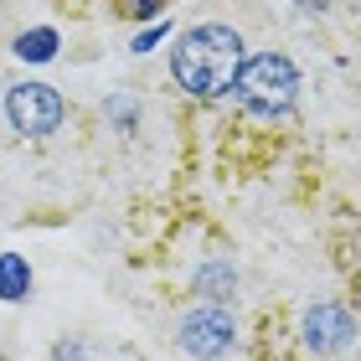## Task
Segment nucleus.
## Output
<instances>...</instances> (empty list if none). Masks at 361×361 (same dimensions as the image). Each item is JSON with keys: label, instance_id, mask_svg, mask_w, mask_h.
<instances>
[{"label": "nucleus", "instance_id": "nucleus-5", "mask_svg": "<svg viewBox=\"0 0 361 361\" xmlns=\"http://www.w3.org/2000/svg\"><path fill=\"white\" fill-rule=\"evenodd\" d=\"M305 346L315 351V356H346L356 346V320L346 315L341 305H315V310H305Z\"/></svg>", "mask_w": 361, "mask_h": 361}, {"label": "nucleus", "instance_id": "nucleus-4", "mask_svg": "<svg viewBox=\"0 0 361 361\" xmlns=\"http://www.w3.org/2000/svg\"><path fill=\"white\" fill-rule=\"evenodd\" d=\"M6 114H11V124L21 129V135H52L62 124V98L47 83H21V88L6 93Z\"/></svg>", "mask_w": 361, "mask_h": 361}, {"label": "nucleus", "instance_id": "nucleus-6", "mask_svg": "<svg viewBox=\"0 0 361 361\" xmlns=\"http://www.w3.org/2000/svg\"><path fill=\"white\" fill-rule=\"evenodd\" d=\"M26 294H31V269H26V258L0 253V300H26Z\"/></svg>", "mask_w": 361, "mask_h": 361}, {"label": "nucleus", "instance_id": "nucleus-3", "mask_svg": "<svg viewBox=\"0 0 361 361\" xmlns=\"http://www.w3.org/2000/svg\"><path fill=\"white\" fill-rule=\"evenodd\" d=\"M233 341H238V325L217 305L191 310V315L180 320V346H186L191 356H202V361H222L227 351H233Z\"/></svg>", "mask_w": 361, "mask_h": 361}, {"label": "nucleus", "instance_id": "nucleus-9", "mask_svg": "<svg viewBox=\"0 0 361 361\" xmlns=\"http://www.w3.org/2000/svg\"><path fill=\"white\" fill-rule=\"evenodd\" d=\"M129 16H155V0H119Z\"/></svg>", "mask_w": 361, "mask_h": 361}, {"label": "nucleus", "instance_id": "nucleus-7", "mask_svg": "<svg viewBox=\"0 0 361 361\" xmlns=\"http://www.w3.org/2000/svg\"><path fill=\"white\" fill-rule=\"evenodd\" d=\"M57 52V31L52 26H37V31H21V37H16V57L21 62H47Z\"/></svg>", "mask_w": 361, "mask_h": 361}, {"label": "nucleus", "instance_id": "nucleus-11", "mask_svg": "<svg viewBox=\"0 0 361 361\" xmlns=\"http://www.w3.org/2000/svg\"><path fill=\"white\" fill-rule=\"evenodd\" d=\"M325 6H331V0H300V11H310V16H320Z\"/></svg>", "mask_w": 361, "mask_h": 361}, {"label": "nucleus", "instance_id": "nucleus-1", "mask_svg": "<svg viewBox=\"0 0 361 361\" xmlns=\"http://www.w3.org/2000/svg\"><path fill=\"white\" fill-rule=\"evenodd\" d=\"M171 73L191 98H217L243 73V37L233 26H196V31L180 37L176 57H171Z\"/></svg>", "mask_w": 361, "mask_h": 361}, {"label": "nucleus", "instance_id": "nucleus-10", "mask_svg": "<svg viewBox=\"0 0 361 361\" xmlns=\"http://www.w3.org/2000/svg\"><path fill=\"white\" fill-rule=\"evenodd\" d=\"M160 37H166V26H150V31L135 42V52H150V42H160Z\"/></svg>", "mask_w": 361, "mask_h": 361}, {"label": "nucleus", "instance_id": "nucleus-2", "mask_svg": "<svg viewBox=\"0 0 361 361\" xmlns=\"http://www.w3.org/2000/svg\"><path fill=\"white\" fill-rule=\"evenodd\" d=\"M238 104L258 114V119H279V114H289L294 104V93H300V73H294V62L289 57H279V52H258L243 62V73H238Z\"/></svg>", "mask_w": 361, "mask_h": 361}, {"label": "nucleus", "instance_id": "nucleus-8", "mask_svg": "<svg viewBox=\"0 0 361 361\" xmlns=\"http://www.w3.org/2000/svg\"><path fill=\"white\" fill-rule=\"evenodd\" d=\"M233 284H238V279H233V269H227V264H207L202 274H196V289L212 294V300H227Z\"/></svg>", "mask_w": 361, "mask_h": 361}]
</instances>
